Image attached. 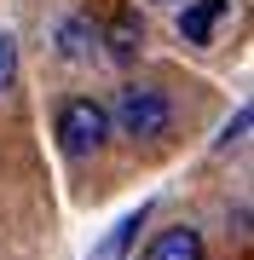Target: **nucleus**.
Returning a JSON list of instances; mask_svg holds the SVG:
<instances>
[{"label":"nucleus","mask_w":254,"mask_h":260,"mask_svg":"<svg viewBox=\"0 0 254 260\" xmlns=\"http://www.w3.org/2000/svg\"><path fill=\"white\" fill-rule=\"evenodd\" d=\"M110 121L127 133V139H162V133L173 127V104H168L162 87H122Z\"/></svg>","instance_id":"1"},{"label":"nucleus","mask_w":254,"mask_h":260,"mask_svg":"<svg viewBox=\"0 0 254 260\" xmlns=\"http://www.w3.org/2000/svg\"><path fill=\"white\" fill-rule=\"evenodd\" d=\"M104 139H110V110L98 99L76 93V99L58 104V145L69 156H93V150H104Z\"/></svg>","instance_id":"2"},{"label":"nucleus","mask_w":254,"mask_h":260,"mask_svg":"<svg viewBox=\"0 0 254 260\" xmlns=\"http://www.w3.org/2000/svg\"><path fill=\"white\" fill-rule=\"evenodd\" d=\"M226 18H231V0H185V12H179V35H185L191 47H208Z\"/></svg>","instance_id":"3"},{"label":"nucleus","mask_w":254,"mask_h":260,"mask_svg":"<svg viewBox=\"0 0 254 260\" xmlns=\"http://www.w3.org/2000/svg\"><path fill=\"white\" fill-rule=\"evenodd\" d=\"M208 249H202V232L197 225H168V232H156V243H151V254L144 260H202Z\"/></svg>","instance_id":"4"},{"label":"nucleus","mask_w":254,"mask_h":260,"mask_svg":"<svg viewBox=\"0 0 254 260\" xmlns=\"http://www.w3.org/2000/svg\"><path fill=\"white\" fill-rule=\"evenodd\" d=\"M104 41H110V58H116V64H133V58H139V47H144V23L127 12V18L110 23V35H104Z\"/></svg>","instance_id":"5"},{"label":"nucleus","mask_w":254,"mask_h":260,"mask_svg":"<svg viewBox=\"0 0 254 260\" xmlns=\"http://www.w3.org/2000/svg\"><path fill=\"white\" fill-rule=\"evenodd\" d=\"M139 225H144V214H127V220H116V225H110V237L93 249V260H127L133 237H139Z\"/></svg>","instance_id":"6"},{"label":"nucleus","mask_w":254,"mask_h":260,"mask_svg":"<svg viewBox=\"0 0 254 260\" xmlns=\"http://www.w3.org/2000/svg\"><path fill=\"white\" fill-rule=\"evenodd\" d=\"M93 41H98V29H87L81 18L64 23V58H87V52H93Z\"/></svg>","instance_id":"7"},{"label":"nucleus","mask_w":254,"mask_h":260,"mask_svg":"<svg viewBox=\"0 0 254 260\" xmlns=\"http://www.w3.org/2000/svg\"><path fill=\"white\" fill-rule=\"evenodd\" d=\"M12 81H18V41L0 29V99L12 93Z\"/></svg>","instance_id":"8"},{"label":"nucleus","mask_w":254,"mask_h":260,"mask_svg":"<svg viewBox=\"0 0 254 260\" xmlns=\"http://www.w3.org/2000/svg\"><path fill=\"white\" fill-rule=\"evenodd\" d=\"M248 110H237V121H231V127H226V139H220V150H231V145H243V133H248Z\"/></svg>","instance_id":"9"}]
</instances>
